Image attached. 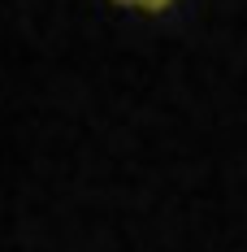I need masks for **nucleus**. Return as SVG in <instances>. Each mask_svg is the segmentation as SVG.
I'll use <instances>...</instances> for the list:
<instances>
[{
  "label": "nucleus",
  "mask_w": 247,
  "mask_h": 252,
  "mask_svg": "<svg viewBox=\"0 0 247 252\" xmlns=\"http://www.w3.org/2000/svg\"><path fill=\"white\" fill-rule=\"evenodd\" d=\"M117 4H130V9H148V13H161V9H169L173 0H117Z\"/></svg>",
  "instance_id": "obj_1"
}]
</instances>
